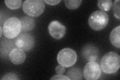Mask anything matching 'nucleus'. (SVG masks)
Masks as SVG:
<instances>
[{"mask_svg": "<svg viewBox=\"0 0 120 80\" xmlns=\"http://www.w3.org/2000/svg\"><path fill=\"white\" fill-rule=\"evenodd\" d=\"M5 4L8 8L11 10H17L21 7L22 1V0H6L5 1Z\"/></svg>", "mask_w": 120, "mask_h": 80, "instance_id": "obj_16", "label": "nucleus"}, {"mask_svg": "<svg viewBox=\"0 0 120 80\" xmlns=\"http://www.w3.org/2000/svg\"><path fill=\"white\" fill-rule=\"evenodd\" d=\"M102 74L101 68L98 63L95 61L89 62L84 69L83 75L87 80H97Z\"/></svg>", "mask_w": 120, "mask_h": 80, "instance_id": "obj_7", "label": "nucleus"}, {"mask_svg": "<svg viewBox=\"0 0 120 80\" xmlns=\"http://www.w3.org/2000/svg\"><path fill=\"white\" fill-rule=\"evenodd\" d=\"M77 55L73 49L66 48L60 51L57 56L58 63L65 68L72 67L76 63Z\"/></svg>", "mask_w": 120, "mask_h": 80, "instance_id": "obj_5", "label": "nucleus"}, {"mask_svg": "<svg viewBox=\"0 0 120 80\" xmlns=\"http://www.w3.org/2000/svg\"><path fill=\"white\" fill-rule=\"evenodd\" d=\"M44 3H46L48 5L51 6H55L58 5L59 3L61 2V0H45Z\"/></svg>", "mask_w": 120, "mask_h": 80, "instance_id": "obj_22", "label": "nucleus"}, {"mask_svg": "<svg viewBox=\"0 0 120 80\" xmlns=\"http://www.w3.org/2000/svg\"><path fill=\"white\" fill-rule=\"evenodd\" d=\"M9 57L11 62L16 65H19L25 61L26 54L22 50L15 48L11 51Z\"/></svg>", "mask_w": 120, "mask_h": 80, "instance_id": "obj_10", "label": "nucleus"}, {"mask_svg": "<svg viewBox=\"0 0 120 80\" xmlns=\"http://www.w3.org/2000/svg\"><path fill=\"white\" fill-rule=\"evenodd\" d=\"M21 32H30L34 29L35 22L31 17L26 16L21 19Z\"/></svg>", "mask_w": 120, "mask_h": 80, "instance_id": "obj_11", "label": "nucleus"}, {"mask_svg": "<svg viewBox=\"0 0 120 80\" xmlns=\"http://www.w3.org/2000/svg\"><path fill=\"white\" fill-rule=\"evenodd\" d=\"M66 7L70 10H75L78 8L82 4V0H67L65 1Z\"/></svg>", "mask_w": 120, "mask_h": 80, "instance_id": "obj_17", "label": "nucleus"}, {"mask_svg": "<svg viewBox=\"0 0 120 80\" xmlns=\"http://www.w3.org/2000/svg\"><path fill=\"white\" fill-rule=\"evenodd\" d=\"M0 29H1V36L0 37H2V33L3 32V28L2 27H1V28H0Z\"/></svg>", "mask_w": 120, "mask_h": 80, "instance_id": "obj_23", "label": "nucleus"}, {"mask_svg": "<svg viewBox=\"0 0 120 80\" xmlns=\"http://www.w3.org/2000/svg\"><path fill=\"white\" fill-rule=\"evenodd\" d=\"M98 49L95 46L92 44H87L85 45L82 49V57L87 61H95L98 59Z\"/></svg>", "mask_w": 120, "mask_h": 80, "instance_id": "obj_9", "label": "nucleus"}, {"mask_svg": "<svg viewBox=\"0 0 120 80\" xmlns=\"http://www.w3.org/2000/svg\"><path fill=\"white\" fill-rule=\"evenodd\" d=\"M109 17L108 15L102 11H96L89 17L88 23L93 30L99 31L104 29L107 26Z\"/></svg>", "mask_w": 120, "mask_h": 80, "instance_id": "obj_2", "label": "nucleus"}, {"mask_svg": "<svg viewBox=\"0 0 120 80\" xmlns=\"http://www.w3.org/2000/svg\"><path fill=\"white\" fill-rule=\"evenodd\" d=\"M113 8H112V11H113V14L114 16L117 18L119 20L120 19V1L119 0H116L114 2L113 5Z\"/></svg>", "mask_w": 120, "mask_h": 80, "instance_id": "obj_18", "label": "nucleus"}, {"mask_svg": "<svg viewBox=\"0 0 120 80\" xmlns=\"http://www.w3.org/2000/svg\"><path fill=\"white\" fill-rule=\"evenodd\" d=\"M51 80H70V79L68 78L67 76H64L62 75H55L53 77H52Z\"/></svg>", "mask_w": 120, "mask_h": 80, "instance_id": "obj_20", "label": "nucleus"}, {"mask_svg": "<svg viewBox=\"0 0 120 80\" xmlns=\"http://www.w3.org/2000/svg\"><path fill=\"white\" fill-rule=\"evenodd\" d=\"M1 80H19L18 78V76L17 74L15 73H8L4 75L1 79Z\"/></svg>", "mask_w": 120, "mask_h": 80, "instance_id": "obj_19", "label": "nucleus"}, {"mask_svg": "<svg viewBox=\"0 0 120 80\" xmlns=\"http://www.w3.org/2000/svg\"><path fill=\"white\" fill-rule=\"evenodd\" d=\"M45 3L42 0H26L22 4V10L25 14L31 17H38L45 10Z\"/></svg>", "mask_w": 120, "mask_h": 80, "instance_id": "obj_4", "label": "nucleus"}, {"mask_svg": "<svg viewBox=\"0 0 120 80\" xmlns=\"http://www.w3.org/2000/svg\"><path fill=\"white\" fill-rule=\"evenodd\" d=\"M120 67V57L117 53L108 52L101 59V68L105 74H114L118 71Z\"/></svg>", "mask_w": 120, "mask_h": 80, "instance_id": "obj_1", "label": "nucleus"}, {"mask_svg": "<svg viewBox=\"0 0 120 80\" xmlns=\"http://www.w3.org/2000/svg\"><path fill=\"white\" fill-rule=\"evenodd\" d=\"M16 46L24 51H29L34 46L35 40L32 35L29 33H24L17 37L15 40Z\"/></svg>", "mask_w": 120, "mask_h": 80, "instance_id": "obj_6", "label": "nucleus"}, {"mask_svg": "<svg viewBox=\"0 0 120 80\" xmlns=\"http://www.w3.org/2000/svg\"><path fill=\"white\" fill-rule=\"evenodd\" d=\"M67 77L70 80H82V70L80 68L73 67L68 71Z\"/></svg>", "mask_w": 120, "mask_h": 80, "instance_id": "obj_14", "label": "nucleus"}, {"mask_svg": "<svg viewBox=\"0 0 120 80\" xmlns=\"http://www.w3.org/2000/svg\"><path fill=\"white\" fill-rule=\"evenodd\" d=\"M113 5L112 2L111 0H100L98 2L99 8L103 12H108L111 10Z\"/></svg>", "mask_w": 120, "mask_h": 80, "instance_id": "obj_15", "label": "nucleus"}, {"mask_svg": "<svg viewBox=\"0 0 120 80\" xmlns=\"http://www.w3.org/2000/svg\"><path fill=\"white\" fill-rule=\"evenodd\" d=\"M110 40L114 47L118 49L120 48V26H118L111 32Z\"/></svg>", "mask_w": 120, "mask_h": 80, "instance_id": "obj_13", "label": "nucleus"}, {"mask_svg": "<svg viewBox=\"0 0 120 80\" xmlns=\"http://www.w3.org/2000/svg\"><path fill=\"white\" fill-rule=\"evenodd\" d=\"M55 71L58 74L62 75L63 73H65V69L64 67H63L62 65H58L56 67Z\"/></svg>", "mask_w": 120, "mask_h": 80, "instance_id": "obj_21", "label": "nucleus"}, {"mask_svg": "<svg viewBox=\"0 0 120 80\" xmlns=\"http://www.w3.org/2000/svg\"><path fill=\"white\" fill-rule=\"evenodd\" d=\"M4 35L8 39L16 38L21 32L20 20L16 17H11L5 21L3 26Z\"/></svg>", "mask_w": 120, "mask_h": 80, "instance_id": "obj_3", "label": "nucleus"}, {"mask_svg": "<svg viewBox=\"0 0 120 80\" xmlns=\"http://www.w3.org/2000/svg\"><path fill=\"white\" fill-rule=\"evenodd\" d=\"M14 42L12 41L5 40V41L3 42H2L1 45V57H4L9 56L11 51L14 48Z\"/></svg>", "mask_w": 120, "mask_h": 80, "instance_id": "obj_12", "label": "nucleus"}, {"mask_svg": "<svg viewBox=\"0 0 120 80\" xmlns=\"http://www.w3.org/2000/svg\"><path fill=\"white\" fill-rule=\"evenodd\" d=\"M50 35L56 40H60L65 36L66 27L58 21H52L48 26Z\"/></svg>", "mask_w": 120, "mask_h": 80, "instance_id": "obj_8", "label": "nucleus"}]
</instances>
